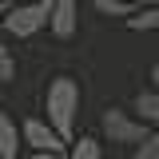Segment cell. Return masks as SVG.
Listing matches in <instances>:
<instances>
[{
  "label": "cell",
  "instance_id": "cell-12",
  "mask_svg": "<svg viewBox=\"0 0 159 159\" xmlns=\"http://www.w3.org/2000/svg\"><path fill=\"white\" fill-rule=\"evenodd\" d=\"M131 159H159V127H151V135L143 143H135V155Z\"/></svg>",
  "mask_w": 159,
  "mask_h": 159
},
{
  "label": "cell",
  "instance_id": "cell-9",
  "mask_svg": "<svg viewBox=\"0 0 159 159\" xmlns=\"http://www.w3.org/2000/svg\"><path fill=\"white\" fill-rule=\"evenodd\" d=\"M103 155V143L99 139H92V135H80L72 147H68V159H99Z\"/></svg>",
  "mask_w": 159,
  "mask_h": 159
},
{
  "label": "cell",
  "instance_id": "cell-15",
  "mask_svg": "<svg viewBox=\"0 0 159 159\" xmlns=\"http://www.w3.org/2000/svg\"><path fill=\"white\" fill-rule=\"evenodd\" d=\"M151 88H155V92H159V64H155V68H151Z\"/></svg>",
  "mask_w": 159,
  "mask_h": 159
},
{
  "label": "cell",
  "instance_id": "cell-7",
  "mask_svg": "<svg viewBox=\"0 0 159 159\" xmlns=\"http://www.w3.org/2000/svg\"><path fill=\"white\" fill-rule=\"evenodd\" d=\"M147 127H159V92L155 88H147V92H139L135 96V107H131Z\"/></svg>",
  "mask_w": 159,
  "mask_h": 159
},
{
  "label": "cell",
  "instance_id": "cell-14",
  "mask_svg": "<svg viewBox=\"0 0 159 159\" xmlns=\"http://www.w3.org/2000/svg\"><path fill=\"white\" fill-rule=\"evenodd\" d=\"M131 4H135V8H155L159 0H131Z\"/></svg>",
  "mask_w": 159,
  "mask_h": 159
},
{
  "label": "cell",
  "instance_id": "cell-11",
  "mask_svg": "<svg viewBox=\"0 0 159 159\" xmlns=\"http://www.w3.org/2000/svg\"><path fill=\"white\" fill-rule=\"evenodd\" d=\"M88 4H92V8H96L99 16H131V12H135V4H131V0H88Z\"/></svg>",
  "mask_w": 159,
  "mask_h": 159
},
{
  "label": "cell",
  "instance_id": "cell-17",
  "mask_svg": "<svg viewBox=\"0 0 159 159\" xmlns=\"http://www.w3.org/2000/svg\"><path fill=\"white\" fill-rule=\"evenodd\" d=\"M8 4H20V0H8Z\"/></svg>",
  "mask_w": 159,
  "mask_h": 159
},
{
  "label": "cell",
  "instance_id": "cell-5",
  "mask_svg": "<svg viewBox=\"0 0 159 159\" xmlns=\"http://www.w3.org/2000/svg\"><path fill=\"white\" fill-rule=\"evenodd\" d=\"M80 28V0H56V8H52V24H48V32L56 40H72Z\"/></svg>",
  "mask_w": 159,
  "mask_h": 159
},
{
  "label": "cell",
  "instance_id": "cell-16",
  "mask_svg": "<svg viewBox=\"0 0 159 159\" xmlns=\"http://www.w3.org/2000/svg\"><path fill=\"white\" fill-rule=\"evenodd\" d=\"M8 8H12V4H8V0H0V24H4V16H8Z\"/></svg>",
  "mask_w": 159,
  "mask_h": 159
},
{
  "label": "cell",
  "instance_id": "cell-2",
  "mask_svg": "<svg viewBox=\"0 0 159 159\" xmlns=\"http://www.w3.org/2000/svg\"><path fill=\"white\" fill-rule=\"evenodd\" d=\"M52 8H56V0H20L8 8L0 32L8 40H32L36 32H44L52 24Z\"/></svg>",
  "mask_w": 159,
  "mask_h": 159
},
{
  "label": "cell",
  "instance_id": "cell-8",
  "mask_svg": "<svg viewBox=\"0 0 159 159\" xmlns=\"http://www.w3.org/2000/svg\"><path fill=\"white\" fill-rule=\"evenodd\" d=\"M123 24H127L131 32H159V4L155 8H135Z\"/></svg>",
  "mask_w": 159,
  "mask_h": 159
},
{
  "label": "cell",
  "instance_id": "cell-4",
  "mask_svg": "<svg viewBox=\"0 0 159 159\" xmlns=\"http://www.w3.org/2000/svg\"><path fill=\"white\" fill-rule=\"evenodd\" d=\"M20 135H24V143H28L32 151H48V155H64V151L72 147V143H64V139H60V131H56L44 116L20 119Z\"/></svg>",
  "mask_w": 159,
  "mask_h": 159
},
{
  "label": "cell",
  "instance_id": "cell-6",
  "mask_svg": "<svg viewBox=\"0 0 159 159\" xmlns=\"http://www.w3.org/2000/svg\"><path fill=\"white\" fill-rule=\"evenodd\" d=\"M24 135H20V123L8 111H0V159H20Z\"/></svg>",
  "mask_w": 159,
  "mask_h": 159
},
{
  "label": "cell",
  "instance_id": "cell-3",
  "mask_svg": "<svg viewBox=\"0 0 159 159\" xmlns=\"http://www.w3.org/2000/svg\"><path fill=\"white\" fill-rule=\"evenodd\" d=\"M103 135L111 139V143H143V139L151 135V127L139 116H131V111L111 107V111H103Z\"/></svg>",
  "mask_w": 159,
  "mask_h": 159
},
{
  "label": "cell",
  "instance_id": "cell-1",
  "mask_svg": "<svg viewBox=\"0 0 159 159\" xmlns=\"http://www.w3.org/2000/svg\"><path fill=\"white\" fill-rule=\"evenodd\" d=\"M80 103H84V92H80L76 76H56L48 84V96H44V111H48V123L60 131L64 143H76V123H80Z\"/></svg>",
  "mask_w": 159,
  "mask_h": 159
},
{
  "label": "cell",
  "instance_id": "cell-13",
  "mask_svg": "<svg viewBox=\"0 0 159 159\" xmlns=\"http://www.w3.org/2000/svg\"><path fill=\"white\" fill-rule=\"evenodd\" d=\"M20 159H60V155H48V151H32V155H20Z\"/></svg>",
  "mask_w": 159,
  "mask_h": 159
},
{
  "label": "cell",
  "instance_id": "cell-10",
  "mask_svg": "<svg viewBox=\"0 0 159 159\" xmlns=\"http://www.w3.org/2000/svg\"><path fill=\"white\" fill-rule=\"evenodd\" d=\"M12 80H16V52H12L8 36L0 32V84H12Z\"/></svg>",
  "mask_w": 159,
  "mask_h": 159
}]
</instances>
